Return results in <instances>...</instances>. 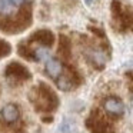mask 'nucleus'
Wrapping results in <instances>:
<instances>
[{
    "mask_svg": "<svg viewBox=\"0 0 133 133\" xmlns=\"http://www.w3.org/2000/svg\"><path fill=\"white\" fill-rule=\"evenodd\" d=\"M32 23V2H24L13 19H0V29L6 33H19Z\"/></svg>",
    "mask_w": 133,
    "mask_h": 133,
    "instance_id": "f257e3e1",
    "label": "nucleus"
},
{
    "mask_svg": "<svg viewBox=\"0 0 133 133\" xmlns=\"http://www.w3.org/2000/svg\"><path fill=\"white\" fill-rule=\"evenodd\" d=\"M112 26L117 32H133V9L119 0L112 2Z\"/></svg>",
    "mask_w": 133,
    "mask_h": 133,
    "instance_id": "f03ea898",
    "label": "nucleus"
},
{
    "mask_svg": "<svg viewBox=\"0 0 133 133\" xmlns=\"http://www.w3.org/2000/svg\"><path fill=\"white\" fill-rule=\"evenodd\" d=\"M30 102L35 104V107L40 112H50L57 106L59 100L52 89L46 84H40L39 87H35L29 93Z\"/></svg>",
    "mask_w": 133,
    "mask_h": 133,
    "instance_id": "7ed1b4c3",
    "label": "nucleus"
},
{
    "mask_svg": "<svg viewBox=\"0 0 133 133\" xmlns=\"http://www.w3.org/2000/svg\"><path fill=\"white\" fill-rule=\"evenodd\" d=\"M84 56H86L87 62L92 63L95 67L97 69H102L104 67L106 62L109 60V53L104 49L103 46H93V44H89V46L84 47Z\"/></svg>",
    "mask_w": 133,
    "mask_h": 133,
    "instance_id": "20e7f679",
    "label": "nucleus"
},
{
    "mask_svg": "<svg viewBox=\"0 0 133 133\" xmlns=\"http://www.w3.org/2000/svg\"><path fill=\"white\" fill-rule=\"evenodd\" d=\"M6 77L9 79L12 83H20V82H24L27 79H30V73L29 70L24 66H22L20 63H10L9 66L6 67Z\"/></svg>",
    "mask_w": 133,
    "mask_h": 133,
    "instance_id": "39448f33",
    "label": "nucleus"
},
{
    "mask_svg": "<svg viewBox=\"0 0 133 133\" xmlns=\"http://www.w3.org/2000/svg\"><path fill=\"white\" fill-rule=\"evenodd\" d=\"M87 127L92 133H113V127L106 122L100 115L93 113L89 119H87Z\"/></svg>",
    "mask_w": 133,
    "mask_h": 133,
    "instance_id": "423d86ee",
    "label": "nucleus"
},
{
    "mask_svg": "<svg viewBox=\"0 0 133 133\" xmlns=\"http://www.w3.org/2000/svg\"><path fill=\"white\" fill-rule=\"evenodd\" d=\"M27 42L36 43V44H39V46H43V47H47V49H49L53 44V42H55V36H53V33L50 32V30L42 29V30H37L36 33H33Z\"/></svg>",
    "mask_w": 133,
    "mask_h": 133,
    "instance_id": "0eeeda50",
    "label": "nucleus"
},
{
    "mask_svg": "<svg viewBox=\"0 0 133 133\" xmlns=\"http://www.w3.org/2000/svg\"><path fill=\"white\" fill-rule=\"evenodd\" d=\"M79 83L77 76L75 75L73 72L67 70V72H63L57 79H56V84L60 90H72L75 89V86Z\"/></svg>",
    "mask_w": 133,
    "mask_h": 133,
    "instance_id": "6e6552de",
    "label": "nucleus"
},
{
    "mask_svg": "<svg viewBox=\"0 0 133 133\" xmlns=\"http://www.w3.org/2000/svg\"><path fill=\"white\" fill-rule=\"evenodd\" d=\"M103 107L109 115L115 116V117H119L124 113V104L117 97H107L103 102Z\"/></svg>",
    "mask_w": 133,
    "mask_h": 133,
    "instance_id": "1a4fd4ad",
    "label": "nucleus"
},
{
    "mask_svg": "<svg viewBox=\"0 0 133 133\" xmlns=\"http://www.w3.org/2000/svg\"><path fill=\"white\" fill-rule=\"evenodd\" d=\"M0 116L6 123H15L20 117V112H19L17 106H15V104H6L0 112Z\"/></svg>",
    "mask_w": 133,
    "mask_h": 133,
    "instance_id": "9d476101",
    "label": "nucleus"
},
{
    "mask_svg": "<svg viewBox=\"0 0 133 133\" xmlns=\"http://www.w3.org/2000/svg\"><path fill=\"white\" fill-rule=\"evenodd\" d=\"M44 70H46V73L50 77L56 80V79L63 73V64H62L60 60H57V59H49L47 63H46Z\"/></svg>",
    "mask_w": 133,
    "mask_h": 133,
    "instance_id": "9b49d317",
    "label": "nucleus"
},
{
    "mask_svg": "<svg viewBox=\"0 0 133 133\" xmlns=\"http://www.w3.org/2000/svg\"><path fill=\"white\" fill-rule=\"evenodd\" d=\"M10 50H12V47H10L9 43H6L4 40H0V57L7 56L10 53Z\"/></svg>",
    "mask_w": 133,
    "mask_h": 133,
    "instance_id": "f8f14e48",
    "label": "nucleus"
},
{
    "mask_svg": "<svg viewBox=\"0 0 133 133\" xmlns=\"http://www.w3.org/2000/svg\"><path fill=\"white\" fill-rule=\"evenodd\" d=\"M132 82H133V75H132ZM132 104H133V89H132Z\"/></svg>",
    "mask_w": 133,
    "mask_h": 133,
    "instance_id": "ddd939ff",
    "label": "nucleus"
},
{
    "mask_svg": "<svg viewBox=\"0 0 133 133\" xmlns=\"http://www.w3.org/2000/svg\"><path fill=\"white\" fill-rule=\"evenodd\" d=\"M84 2H86V4H90L93 2V0H84Z\"/></svg>",
    "mask_w": 133,
    "mask_h": 133,
    "instance_id": "4468645a",
    "label": "nucleus"
}]
</instances>
